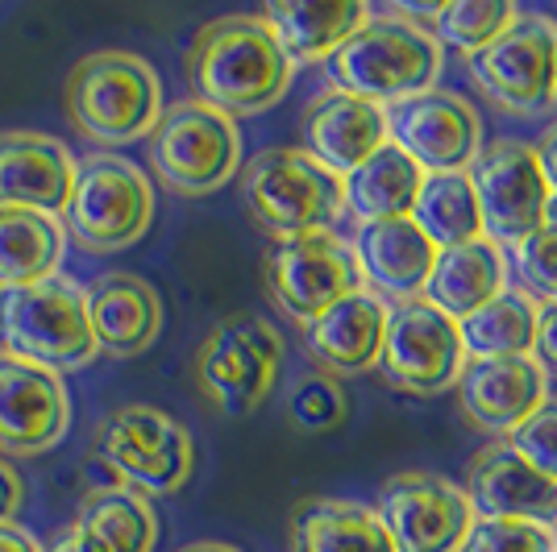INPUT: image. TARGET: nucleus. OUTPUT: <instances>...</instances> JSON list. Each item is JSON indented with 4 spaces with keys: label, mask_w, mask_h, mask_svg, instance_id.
Listing matches in <instances>:
<instances>
[{
    "label": "nucleus",
    "mask_w": 557,
    "mask_h": 552,
    "mask_svg": "<svg viewBox=\"0 0 557 552\" xmlns=\"http://www.w3.org/2000/svg\"><path fill=\"white\" fill-rule=\"evenodd\" d=\"M191 100L225 116H255L278 104L292 88V59L258 13H230L200 25L184 59Z\"/></svg>",
    "instance_id": "f257e3e1"
},
{
    "label": "nucleus",
    "mask_w": 557,
    "mask_h": 552,
    "mask_svg": "<svg viewBox=\"0 0 557 552\" xmlns=\"http://www.w3.org/2000/svg\"><path fill=\"white\" fill-rule=\"evenodd\" d=\"M333 92L371 100L379 109L437 88L442 47L420 22L395 13H371L325 63Z\"/></svg>",
    "instance_id": "f03ea898"
},
{
    "label": "nucleus",
    "mask_w": 557,
    "mask_h": 552,
    "mask_svg": "<svg viewBox=\"0 0 557 552\" xmlns=\"http://www.w3.org/2000/svg\"><path fill=\"white\" fill-rule=\"evenodd\" d=\"M71 129L96 146H125L150 138L163 116V79L134 50L84 54L63 88Z\"/></svg>",
    "instance_id": "7ed1b4c3"
},
{
    "label": "nucleus",
    "mask_w": 557,
    "mask_h": 552,
    "mask_svg": "<svg viewBox=\"0 0 557 552\" xmlns=\"http://www.w3.org/2000/svg\"><path fill=\"white\" fill-rule=\"evenodd\" d=\"M242 204L258 229L287 241L333 233L337 216L346 212V196L342 179L300 146H275L242 166Z\"/></svg>",
    "instance_id": "20e7f679"
},
{
    "label": "nucleus",
    "mask_w": 557,
    "mask_h": 552,
    "mask_svg": "<svg viewBox=\"0 0 557 552\" xmlns=\"http://www.w3.org/2000/svg\"><path fill=\"white\" fill-rule=\"evenodd\" d=\"M0 349L54 374L92 366L100 349L84 287L67 275H54L34 287L0 291Z\"/></svg>",
    "instance_id": "39448f33"
},
{
    "label": "nucleus",
    "mask_w": 557,
    "mask_h": 552,
    "mask_svg": "<svg viewBox=\"0 0 557 552\" xmlns=\"http://www.w3.org/2000/svg\"><path fill=\"white\" fill-rule=\"evenodd\" d=\"M154 225V187L146 171L121 154L96 150L75 162V184L63 212V233L88 253H121Z\"/></svg>",
    "instance_id": "423d86ee"
},
{
    "label": "nucleus",
    "mask_w": 557,
    "mask_h": 552,
    "mask_svg": "<svg viewBox=\"0 0 557 552\" xmlns=\"http://www.w3.org/2000/svg\"><path fill=\"white\" fill-rule=\"evenodd\" d=\"M146 159H150L154 179L171 196H184V200L212 196L242 171L237 121L200 100H175L150 129Z\"/></svg>",
    "instance_id": "0eeeda50"
},
{
    "label": "nucleus",
    "mask_w": 557,
    "mask_h": 552,
    "mask_svg": "<svg viewBox=\"0 0 557 552\" xmlns=\"http://www.w3.org/2000/svg\"><path fill=\"white\" fill-rule=\"evenodd\" d=\"M100 465L116 486H129L146 499L180 494L196 469V440L175 415L150 403H125L100 419L92 440Z\"/></svg>",
    "instance_id": "6e6552de"
},
{
    "label": "nucleus",
    "mask_w": 557,
    "mask_h": 552,
    "mask_svg": "<svg viewBox=\"0 0 557 552\" xmlns=\"http://www.w3.org/2000/svg\"><path fill=\"white\" fill-rule=\"evenodd\" d=\"M283 337L271 321L237 312L209 328L196 349V382L221 415H255L278 382Z\"/></svg>",
    "instance_id": "1a4fd4ad"
},
{
    "label": "nucleus",
    "mask_w": 557,
    "mask_h": 552,
    "mask_svg": "<svg viewBox=\"0 0 557 552\" xmlns=\"http://www.w3.org/2000/svg\"><path fill=\"white\" fill-rule=\"evenodd\" d=\"M466 366V349L458 321H449L429 300H404L387 308V333H383V353L379 369L395 391L417 394H442L445 387L458 382Z\"/></svg>",
    "instance_id": "9d476101"
},
{
    "label": "nucleus",
    "mask_w": 557,
    "mask_h": 552,
    "mask_svg": "<svg viewBox=\"0 0 557 552\" xmlns=\"http://www.w3.org/2000/svg\"><path fill=\"white\" fill-rule=\"evenodd\" d=\"M554 59L557 25L529 13L499 34L487 50L470 54V79L495 109L516 116H536L554 104Z\"/></svg>",
    "instance_id": "9b49d317"
},
{
    "label": "nucleus",
    "mask_w": 557,
    "mask_h": 552,
    "mask_svg": "<svg viewBox=\"0 0 557 552\" xmlns=\"http://www.w3.org/2000/svg\"><path fill=\"white\" fill-rule=\"evenodd\" d=\"M262 278L275 308L296 324H308L362 287L349 241L337 233H308V237L275 241L262 258Z\"/></svg>",
    "instance_id": "f8f14e48"
},
{
    "label": "nucleus",
    "mask_w": 557,
    "mask_h": 552,
    "mask_svg": "<svg viewBox=\"0 0 557 552\" xmlns=\"http://www.w3.org/2000/svg\"><path fill=\"white\" fill-rule=\"evenodd\" d=\"M470 184L479 196L483 237L504 246L529 241L536 229H545V208H549V184L541 175L536 150L524 141H491L487 150L470 166Z\"/></svg>",
    "instance_id": "ddd939ff"
},
{
    "label": "nucleus",
    "mask_w": 557,
    "mask_h": 552,
    "mask_svg": "<svg viewBox=\"0 0 557 552\" xmlns=\"http://www.w3.org/2000/svg\"><path fill=\"white\" fill-rule=\"evenodd\" d=\"M387 141L404 150L424 175L470 171L483 154V116L458 92H420L412 100L387 104Z\"/></svg>",
    "instance_id": "4468645a"
},
{
    "label": "nucleus",
    "mask_w": 557,
    "mask_h": 552,
    "mask_svg": "<svg viewBox=\"0 0 557 552\" xmlns=\"http://www.w3.org/2000/svg\"><path fill=\"white\" fill-rule=\"evenodd\" d=\"M379 519L395 552H462L474 511L462 486L437 474H395L379 490Z\"/></svg>",
    "instance_id": "2eb2a0df"
},
{
    "label": "nucleus",
    "mask_w": 557,
    "mask_h": 552,
    "mask_svg": "<svg viewBox=\"0 0 557 552\" xmlns=\"http://www.w3.org/2000/svg\"><path fill=\"white\" fill-rule=\"evenodd\" d=\"M71 428L63 374L0 349V457L50 453Z\"/></svg>",
    "instance_id": "dca6fc26"
},
{
    "label": "nucleus",
    "mask_w": 557,
    "mask_h": 552,
    "mask_svg": "<svg viewBox=\"0 0 557 552\" xmlns=\"http://www.w3.org/2000/svg\"><path fill=\"white\" fill-rule=\"evenodd\" d=\"M454 387L458 407L479 432L511 437L549 399V374L536 357H466Z\"/></svg>",
    "instance_id": "f3484780"
},
{
    "label": "nucleus",
    "mask_w": 557,
    "mask_h": 552,
    "mask_svg": "<svg viewBox=\"0 0 557 552\" xmlns=\"http://www.w3.org/2000/svg\"><path fill=\"white\" fill-rule=\"evenodd\" d=\"M462 494L470 499L474 519H524V524H554L557 486L541 478L508 440H491L466 465Z\"/></svg>",
    "instance_id": "a211bd4d"
},
{
    "label": "nucleus",
    "mask_w": 557,
    "mask_h": 552,
    "mask_svg": "<svg viewBox=\"0 0 557 552\" xmlns=\"http://www.w3.org/2000/svg\"><path fill=\"white\" fill-rule=\"evenodd\" d=\"M75 154L67 141L34 134V129H4L0 134V208L22 212H67L71 184H75Z\"/></svg>",
    "instance_id": "6ab92c4d"
},
{
    "label": "nucleus",
    "mask_w": 557,
    "mask_h": 552,
    "mask_svg": "<svg viewBox=\"0 0 557 552\" xmlns=\"http://www.w3.org/2000/svg\"><path fill=\"white\" fill-rule=\"evenodd\" d=\"M354 266L362 287L374 291L379 300L404 303L417 300L429 283V271L437 262V250L424 233L404 216V221H374V225H358L354 241Z\"/></svg>",
    "instance_id": "aec40b11"
},
{
    "label": "nucleus",
    "mask_w": 557,
    "mask_h": 552,
    "mask_svg": "<svg viewBox=\"0 0 557 552\" xmlns=\"http://www.w3.org/2000/svg\"><path fill=\"white\" fill-rule=\"evenodd\" d=\"M300 138L304 154H312L325 171L346 179L349 171L362 166L379 146H387V113L371 100L325 92L304 109Z\"/></svg>",
    "instance_id": "412c9836"
},
{
    "label": "nucleus",
    "mask_w": 557,
    "mask_h": 552,
    "mask_svg": "<svg viewBox=\"0 0 557 552\" xmlns=\"http://www.w3.org/2000/svg\"><path fill=\"white\" fill-rule=\"evenodd\" d=\"M96 349L109 357H138L163 333V300L141 275L109 271L84 287Z\"/></svg>",
    "instance_id": "4be33fe9"
},
{
    "label": "nucleus",
    "mask_w": 557,
    "mask_h": 552,
    "mask_svg": "<svg viewBox=\"0 0 557 552\" xmlns=\"http://www.w3.org/2000/svg\"><path fill=\"white\" fill-rule=\"evenodd\" d=\"M304 349L325 374H362L379 366L383 353V333H387V303L374 291L358 287L346 300L325 308L321 316L300 324Z\"/></svg>",
    "instance_id": "5701e85b"
},
{
    "label": "nucleus",
    "mask_w": 557,
    "mask_h": 552,
    "mask_svg": "<svg viewBox=\"0 0 557 552\" xmlns=\"http://www.w3.org/2000/svg\"><path fill=\"white\" fill-rule=\"evenodd\" d=\"M504 291H508V258L495 241L479 237V241H466L454 250H437V262L429 271L420 300H429L449 321L462 324L466 316H474L483 303H491Z\"/></svg>",
    "instance_id": "b1692460"
},
{
    "label": "nucleus",
    "mask_w": 557,
    "mask_h": 552,
    "mask_svg": "<svg viewBox=\"0 0 557 552\" xmlns=\"http://www.w3.org/2000/svg\"><path fill=\"white\" fill-rule=\"evenodd\" d=\"M258 17L271 25V34L283 47V54L292 59V67H312V63H329L349 34L358 25H367L371 4H362V0H329V4L271 0Z\"/></svg>",
    "instance_id": "393cba45"
},
{
    "label": "nucleus",
    "mask_w": 557,
    "mask_h": 552,
    "mask_svg": "<svg viewBox=\"0 0 557 552\" xmlns=\"http://www.w3.org/2000/svg\"><path fill=\"white\" fill-rule=\"evenodd\" d=\"M287 531L292 552H395L379 511L354 499H304Z\"/></svg>",
    "instance_id": "a878e982"
},
{
    "label": "nucleus",
    "mask_w": 557,
    "mask_h": 552,
    "mask_svg": "<svg viewBox=\"0 0 557 552\" xmlns=\"http://www.w3.org/2000/svg\"><path fill=\"white\" fill-rule=\"evenodd\" d=\"M420 184H424V171L387 141L342 179V196H346V212L358 225L404 221V216H412Z\"/></svg>",
    "instance_id": "bb28decb"
},
{
    "label": "nucleus",
    "mask_w": 557,
    "mask_h": 552,
    "mask_svg": "<svg viewBox=\"0 0 557 552\" xmlns=\"http://www.w3.org/2000/svg\"><path fill=\"white\" fill-rule=\"evenodd\" d=\"M67 233L59 216L0 208V291L34 287L59 275Z\"/></svg>",
    "instance_id": "cd10ccee"
},
{
    "label": "nucleus",
    "mask_w": 557,
    "mask_h": 552,
    "mask_svg": "<svg viewBox=\"0 0 557 552\" xmlns=\"http://www.w3.org/2000/svg\"><path fill=\"white\" fill-rule=\"evenodd\" d=\"M75 524L100 540L109 552H154L159 544V515L154 503L129 486H92L79 503Z\"/></svg>",
    "instance_id": "c85d7f7f"
},
{
    "label": "nucleus",
    "mask_w": 557,
    "mask_h": 552,
    "mask_svg": "<svg viewBox=\"0 0 557 552\" xmlns=\"http://www.w3.org/2000/svg\"><path fill=\"white\" fill-rule=\"evenodd\" d=\"M408 221L433 241V250H454L466 241H479L483 237V216H479V196L470 184V171L424 175Z\"/></svg>",
    "instance_id": "c756f323"
},
{
    "label": "nucleus",
    "mask_w": 557,
    "mask_h": 552,
    "mask_svg": "<svg viewBox=\"0 0 557 552\" xmlns=\"http://www.w3.org/2000/svg\"><path fill=\"white\" fill-rule=\"evenodd\" d=\"M536 308L524 291H504L458 324L466 357H533Z\"/></svg>",
    "instance_id": "7c9ffc66"
},
{
    "label": "nucleus",
    "mask_w": 557,
    "mask_h": 552,
    "mask_svg": "<svg viewBox=\"0 0 557 552\" xmlns=\"http://www.w3.org/2000/svg\"><path fill=\"white\" fill-rule=\"evenodd\" d=\"M429 22L433 25H424V29L433 34L437 47L445 42L470 59V54L487 50L499 34H508L511 25L520 22V13L508 0H458V4H437L429 13Z\"/></svg>",
    "instance_id": "2f4dec72"
},
{
    "label": "nucleus",
    "mask_w": 557,
    "mask_h": 552,
    "mask_svg": "<svg viewBox=\"0 0 557 552\" xmlns=\"http://www.w3.org/2000/svg\"><path fill=\"white\" fill-rule=\"evenodd\" d=\"M287 419H292V428H300L304 437L337 432L349 419L346 387L325 369H308L287 391Z\"/></svg>",
    "instance_id": "473e14b6"
},
{
    "label": "nucleus",
    "mask_w": 557,
    "mask_h": 552,
    "mask_svg": "<svg viewBox=\"0 0 557 552\" xmlns=\"http://www.w3.org/2000/svg\"><path fill=\"white\" fill-rule=\"evenodd\" d=\"M516 275L524 283V296L541 300V308L557 303V229H536L529 241L516 246Z\"/></svg>",
    "instance_id": "72a5a7b5"
},
{
    "label": "nucleus",
    "mask_w": 557,
    "mask_h": 552,
    "mask_svg": "<svg viewBox=\"0 0 557 552\" xmlns=\"http://www.w3.org/2000/svg\"><path fill=\"white\" fill-rule=\"evenodd\" d=\"M462 552H557V536L549 524L479 519Z\"/></svg>",
    "instance_id": "f704fd0d"
},
{
    "label": "nucleus",
    "mask_w": 557,
    "mask_h": 552,
    "mask_svg": "<svg viewBox=\"0 0 557 552\" xmlns=\"http://www.w3.org/2000/svg\"><path fill=\"white\" fill-rule=\"evenodd\" d=\"M504 440L533 465L541 478H549V482L557 486V399H545V403Z\"/></svg>",
    "instance_id": "c9c22d12"
},
{
    "label": "nucleus",
    "mask_w": 557,
    "mask_h": 552,
    "mask_svg": "<svg viewBox=\"0 0 557 552\" xmlns=\"http://www.w3.org/2000/svg\"><path fill=\"white\" fill-rule=\"evenodd\" d=\"M533 357L545 374H557V303L554 308H541V312H536Z\"/></svg>",
    "instance_id": "e433bc0d"
},
{
    "label": "nucleus",
    "mask_w": 557,
    "mask_h": 552,
    "mask_svg": "<svg viewBox=\"0 0 557 552\" xmlns=\"http://www.w3.org/2000/svg\"><path fill=\"white\" fill-rule=\"evenodd\" d=\"M22 503H25V478L0 457V524H17Z\"/></svg>",
    "instance_id": "4c0bfd02"
},
{
    "label": "nucleus",
    "mask_w": 557,
    "mask_h": 552,
    "mask_svg": "<svg viewBox=\"0 0 557 552\" xmlns=\"http://www.w3.org/2000/svg\"><path fill=\"white\" fill-rule=\"evenodd\" d=\"M42 552H109V549H104L100 540H92L79 524H71V528L59 531V536L50 540V549H42Z\"/></svg>",
    "instance_id": "58836bf2"
},
{
    "label": "nucleus",
    "mask_w": 557,
    "mask_h": 552,
    "mask_svg": "<svg viewBox=\"0 0 557 552\" xmlns=\"http://www.w3.org/2000/svg\"><path fill=\"white\" fill-rule=\"evenodd\" d=\"M536 162H541V175H545L549 191L557 196V121L545 129V138H541V146H536Z\"/></svg>",
    "instance_id": "ea45409f"
},
{
    "label": "nucleus",
    "mask_w": 557,
    "mask_h": 552,
    "mask_svg": "<svg viewBox=\"0 0 557 552\" xmlns=\"http://www.w3.org/2000/svg\"><path fill=\"white\" fill-rule=\"evenodd\" d=\"M0 552H42V544L22 524H0Z\"/></svg>",
    "instance_id": "a19ab883"
},
{
    "label": "nucleus",
    "mask_w": 557,
    "mask_h": 552,
    "mask_svg": "<svg viewBox=\"0 0 557 552\" xmlns=\"http://www.w3.org/2000/svg\"><path fill=\"white\" fill-rule=\"evenodd\" d=\"M180 552H242V549H233L225 540H196V544H187V549H180Z\"/></svg>",
    "instance_id": "79ce46f5"
},
{
    "label": "nucleus",
    "mask_w": 557,
    "mask_h": 552,
    "mask_svg": "<svg viewBox=\"0 0 557 552\" xmlns=\"http://www.w3.org/2000/svg\"><path fill=\"white\" fill-rule=\"evenodd\" d=\"M545 225L557 229V196H549V208H545Z\"/></svg>",
    "instance_id": "37998d69"
},
{
    "label": "nucleus",
    "mask_w": 557,
    "mask_h": 552,
    "mask_svg": "<svg viewBox=\"0 0 557 552\" xmlns=\"http://www.w3.org/2000/svg\"><path fill=\"white\" fill-rule=\"evenodd\" d=\"M554 104H557V59H554Z\"/></svg>",
    "instance_id": "c03bdc74"
},
{
    "label": "nucleus",
    "mask_w": 557,
    "mask_h": 552,
    "mask_svg": "<svg viewBox=\"0 0 557 552\" xmlns=\"http://www.w3.org/2000/svg\"><path fill=\"white\" fill-rule=\"evenodd\" d=\"M549 528H554V536H557V511H554V524H549Z\"/></svg>",
    "instance_id": "a18cd8bd"
}]
</instances>
